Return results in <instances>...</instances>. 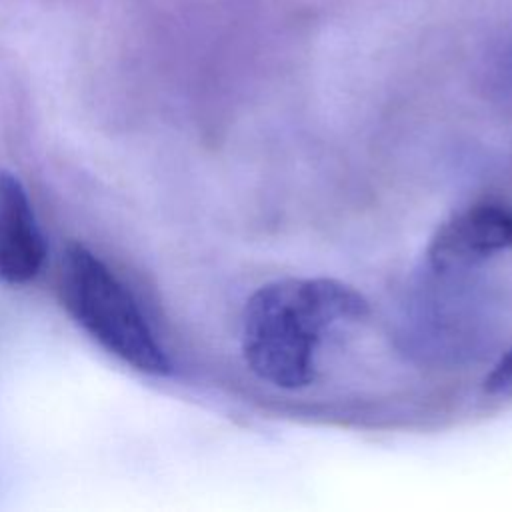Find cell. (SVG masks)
<instances>
[{
    "mask_svg": "<svg viewBox=\"0 0 512 512\" xmlns=\"http://www.w3.org/2000/svg\"><path fill=\"white\" fill-rule=\"evenodd\" d=\"M366 316V298L340 280H276L246 302L242 354L260 380L286 390L306 388L316 378L322 340Z\"/></svg>",
    "mask_w": 512,
    "mask_h": 512,
    "instance_id": "1",
    "label": "cell"
},
{
    "mask_svg": "<svg viewBox=\"0 0 512 512\" xmlns=\"http://www.w3.org/2000/svg\"><path fill=\"white\" fill-rule=\"evenodd\" d=\"M58 288L72 320L108 354L142 374L170 372L166 350L132 292L88 246L80 242L66 246Z\"/></svg>",
    "mask_w": 512,
    "mask_h": 512,
    "instance_id": "2",
    "label": "cell"
},
{
    "mask_svg": "<svg viewBox=\"0 0 512 512\" xmlns=\"http://www.w3.org/2000/svg\"><path fill=\"white\" fill-rule=\"evenodd\" d=\"M504 250H512V206L478 202L436 228L426 256L436 272H460Z\"/></svg>",
    "mask_w": 512,
    "mask_h": 512,
    "instance_id": "3",
    "label": "cell"
},
{
    "mask_svg": "<svg viewBox=\"0 0 512 512\" xmlns=\"http://www.w3.org/2000/svg\"><path fill=\"white\" fill-rule=\"evenodd\" d=\"M46 260V240L20 178L0 168V280L28 284Z\"/></svg>",
    "mask_w": 512,
    "mask_h": 512,
    "instance_id": "4",
    "label": "cell"
},
{
    "mask_svg": "<svg viewBox=\"0 0 512 512\" xmlns=\"http://www.w3.org/2000/svg\"><path fill=\"white\" fill-rule=\"evenodd\" d=\"M484 392L494 398H512V348L494 364L486 376Z\"/></svg>",
    "mask_w": 512,
    "mask_h": 512,
    "instance_id": "5",
    "label": "cell"
},
{
    "mask_svg": "<svg viewBox=\"0 0 512 512\" xmlns=\"http://www.w3.org/2000/svg\"><path fill=\"white\" fill-rule=\"evenodd\" d=\"M498 76L500 82L512 90V46L502 54L498 62Z\"/></svg>",
    "mask_w": 512,
    "mask_h": 512,
    "instance_id": "6",
    "label": "cell"
}]
</instances>
